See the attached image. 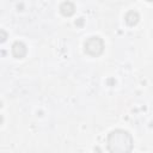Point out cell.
Returning a JSON list of instances; mask_svg holds the SVG:
<instances>
[{
    "mask_svg": "<svg viewBox=\"0 0 153 153\" xmlns=\"http://www.w3.org/2000/svg\"><path fill=\"white\" fill-rule=\"evenodd\" d=\"M146 1H149V2H153V0H146Z\"/></svg>",
    "mask_w": 153,
    "mask_h": 153,
    "instance_id": "obj_7",
    "label": "cell"
},
{
    "mask_svg": "<svg viewBox=\"0 0 153 153\" xmlns=\"http://www.w3.org/2000/svg\"><path fill=\"white\" fill-rule=\"evenodd\" d=\"M11 51H12V55L16 59H23L27 53V48H26L25 43H23L22 41H16L12 44Z\"/></svg>",
    "mask_w": 153,
    "mask_h": 153,
    "instance_id": "obj_3",
    "label": "cell"
},
{
    "mask_svg": "<svg viewBox=\"0 0 153 153\" xmlns=\"http://www.w3.org/2000/svg\"><path fill=\"white\" fill-rule=\"evenodd\" d=\"M140 20V14L136 12V11H129L126 13L124 16V22L127 23V25L129 26H134L139 23Z\"/></svg>",
    "mask_w": 153,
    "mask_h": 153,
    "instance_id": "obj_5",
    "label": "cell"
},
{
    "mask_svg": "<svg viewBox=\"0 0 153 153\" xmlns=\"http://www.w3.org/2000/svg\"><path fill=\"white\" fill-rule=\"evenodd\" d=\"M133 137L124 129L111 130L106 137V146L111 153H127L133 149Z\"/></svg>",
    "mask_w": 153,
    "mask_h": 153,
    "instance_id": "obj_1",
    "label": "cell"
},
{
    "mask_svg": "<svg viewBox=\"0 0 153 153\" xmlns=\"http://www.w3.org/2000/svg\"><path fill=\"white\" fill-rule=\"evenodd\" d=\"M0 33H1V42H5L7 38V33L5 32V30H0Z\"/></svg>",
    "mask_w": 153,
    "mask_h": 153,
    "instance_id": "obj_6",
    "label": "cell"
},
{
    "mask_svg": "<svg viewBox=\"0 0 153 153\" xmlns=\"http://www.w3.org/2000/svg\"><path fill=\"white\" fill-rule=\"evenodd\" d=\"M59 10H60V13H61L63 17H71V16H73L74 12H75V5H74L72 1H63V2L60 5Z\"/></svg>",
    "mask_w": 153,
    "mask_h": 153,
    "instance_id": "obj_4",
    "label": "cell"
},
{
    "mask_svg": "<svg viewBox=\"0 0 153 153\" xmlns=\"http://www.w3.org/2000/svg\"><path fill=\"white\" fill-rule=\"evenodd\" d=\"M84 50L86 54H88L90 56H99L103 54L104 51V42L100 37L98 36H92L88 37L85 41L84 44Z\"/></svg>",
    "mask_w": 153,
    "mask_h": 153,
    "instance_id": "obj_2",
    "label": "cell"
}]
</instances>
